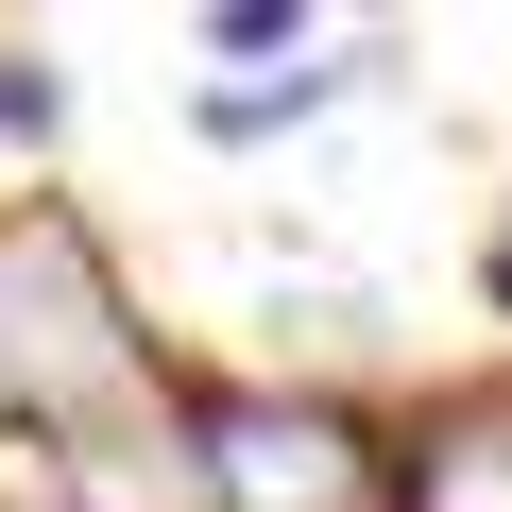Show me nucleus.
I'll return each instance as SVG.
<instances>
[{"label":"nucleus","mask_w":512,"mask_h":512,"mask_svg":"<svg viewBox=\"0 0 512 512\" xmlns=\"http://www.w3.org/2000/svg\"><path fill=\"white\" fill-rule=\"evenodd\" d=\"M308 18H325V0H205V52H222V69H291Z\"/></svg>","instance_id":"nucleus-3"},{"label":"nucleus","mask_w":512,"mask_h":512,"mask_svg":"<svg viewBox=\"0 0 512 512\" xmlns=\"http://www.w3.org/2000/svg\"><path fill=\"white\" fill-rule=\"evenodd\" d=\"M52 137H69V69L0 35V154H52Z\"/></svg>","instance_id":"nucleus-4"},{"label":"nucleus","mask_w":512,"mask_h":512,"mask_svg":"<svg viewBox=\"0 0 512 512\" xmlns=\"http://www.w3.org/2000/svg\"><path fill=\"white\" fill-rule=\"evenodd\" d=\"M171 359L120 291V256L86 239L69 188H18L0 205V427H18L35 461H137L171 444Z\"/></svg>","instance_id":"nucleus-1"},{"label":"nucleus","mask_w":512,"mask_h":512,"mask_svg":"<svg viewBox=\"0 0 512 512\" xmlns=\"http://www.w3.org/2000/svg\"><path fill=\"white\" fill-rule=\"evenodd\" d=\"M478 291H495V325H512V188H495V256H478Z\"/></svg>","instance_id":"nucleus-5"},{"label":"nucleus","mask_w":512,"mask_h":512,"mask_svg":"<svg viewBox=\"0 0 512 512\" xmlns=\"http://www.w3.org/2000/svg\"><path fill=\"white\" fill-rule=\"evenodd\" d=\"M342 86H359V52H308V69H222V86H205V137H222V154H256V137H308Z\"/></svg>","instance_id":"nucleus-2"}]
</instances>
